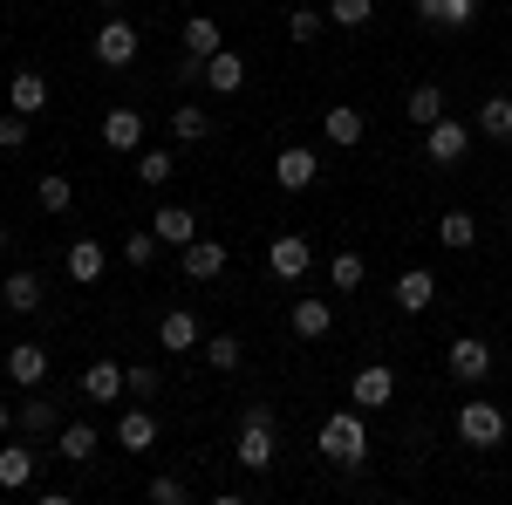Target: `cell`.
Wrapping results in <instances>:
<instances>
[{
    "instance_id": "cell-30",
    "label": "cell",
    "mask_w": 512,
    "mask_h": 505,
    "mask_svg": "<svg viewBox=\"0 0 512 505\" xmlns=\"http://www.w3.org/2000/svg\"><path fill=\"white\" fill-rule=\"evenodd\" d=\"M478 130H485L492 144H512V96H485V103H478Z\"/></svg>"
},
{
    "instance_id": "cell-42",
    "label": "cell",
    "mask_w": 512,
    "mask_h": 505,
    "mask_svg": "<svg viewBox=\"0 0 512 505\" xmlns=\"http://www.w3.org/2000/svg\"><path fill=\"white\" fill-rule=\"evenodd\" d=\"M151 505H185V478H151Z\"/></svg>"
},
{
    "instance_id": "cell-33",
    "label": "cell",
    "mask_w": 512,
    "mask_h": 505,
    "mask_svg": "<svg viewBox=\"0 0 512 505\" xmlns=\"http://www.w3.org/2000/svg\"><path fill=\"white\" fill-rule=\"evenodd\" d=\"M205 362H212L219 376H233L239 362H246V349H239V335H205Z\"/></svg>"
},
{
    "instance_id": "cell-22",
    "label": "cell",
    "mask_w": 512,
    "mask_h": 505,
    "mask_svg": "<svg viewBox=\"0 0 512 505\" xmlns=\"http://www.w3.org/2000/svg\"><path fill=\"white\" fill-rule=\"evenodd\" d=\"M226 273V246L219 239H192L185 246V280H219Z\"/></svg>"
},
{
    "instance_id": "cell-40",
    "label": "cell",
    "mask_w": 512,
    "mask_h": 505,
    "mask_svg": "<svg viewBox=\"0 0 512 505\" xmlns=\"http://www.w3.org/2000/svg\"><path fill=\"white\" fill-rule=\"evenodd\" d=\"M321 28H328V14H321V7H294V14H287V35H294V41H315Z\"/></svg>"
},
{
    "instance_id": "cell-31",
    "label": "cell",
    "mask_w": 512,
    "mask_h": 505,
    "mask_svg": "<svg viewBox=\"0 0 512 505\" xmlns=\"http://www.w3.org/2000/svg\"><path fill=\"white\" fill-rule=\"evenodd\" d=\"M437 239H444L451 253H465V246H478V219L472 212H444V219H437Z\"/></svg>"
},
{
    "instance_id": "cell-25",
    "label": "cell",
    "mask_w": 512,
    "mask_h": 505,
    "mask_svg": "<svg viewBox=\"0 0 512 505\" xmlns=\"http://www.w3.org/2000/svg\"><path fill=\"white\" fill-rule=\"evenodd\" d=\"M403 117L417 123V130H431V123L444 117V89H437V82H417V89L403 96Z\"/></svg>"
},
{
    "instance_id": "cell-13",
    "label": "cell",
    "mask_w": 512,
    "mask_h": 505,
    "mask_svg": "<svg viewBox=\"0 0 512 505\" xmlns=\"http://www.w3.org/2000/svg\"><path fill=\"white\" fill-rule=\"evenodd\" d=\"M431 301H437V273H431V267L396 273V308H403V314H424Z\"/></svg>"
},
{
    "instance_id": "cell-46",
    "label": "cell",
    "mask_w": 512,
    "mask_h": 505,
    "mask_svg": "<svg viewBox=\"0 0 512 505\" xmlns=\"http://www.w3.org/2000/svg\"><path fill=\"white\" fill-rule=\"evenodd\" d=\"M0 246H7V226H0Z\"/></svg>"
},
{
    "instance_id": "cell-14",
    "label": "cell",
    "mask_w": 512,
    "mask_h": 505,
    "mask_svg": "<svg viewBox=\"0 0 512 505\" xmlns=\"http://www.w3.org/2000/svg\"><path fill=\"white\" fill-rule=\"evenodd\" d=\"M198 76H205V89H212V96H239V82H246V62H239L233 48H219V55H205V69H198Z\"/></svg>"
},
{
    "instance_id": "cell-45",
    "label": "cell",
    "mask_w": 512,
    "mask_h": 505,
    "mask_svg": "<svg viewBox=\"0 0 512 505\" xmlns=\"http://www.w3.org/2000/svg\"><path fill=\"white\" fill-rule=\"evenodd\" d=\"M506 226H512V198H506Z\"/></svg>"
},
{
    "instance_id": "cell-6",
    "label": "cell",
    "mask_w": 512,
    "mask_h": 505,
    "mask_svg": "<svg viewBox=\"0 0 512 505\" xmlns=\"http://www.w3.org/2000/svg\"><path fill=\"white\" fill-rule=\"evenodd\" d=\"M444 369H451L458 383H485V376H492V342H478V335H458V342L444 349Z\"/></svg>"
},
{
    "instance_id": "cell-1",
    "label": "cell",
    "mask_w": 512,
    "mask_h": 505,
    "mask_svg": "<svg viewBox=\"0 0 512 505\" xmlns=\"http://www.w3.org/2000/svg\"><path fill=\"white\" fill-rule=\"evenodd\" d=\"M321 458H328V465H342V471H355L362 465V458H369V424H362V410H335V417H328V424H321Z\"/></svg>"
},
{
    "instance_id": "cell-10",
    "label": "cell",
    "mask_w": 512,
    "mask_h": 505,
    "mask_svg": "<svg viewBox=\"0 0 512 505\" xmlns=\"http://www.w3.org/2000/svg\"><path fill=\"white\" fill-rule=\"evenodd\" d=\"M7 110L41 117V110H48V76H41V69H14V76H7Z\"/></svg>"
},
{
    "instance_id": "cell-26",
    "label": "cell",
    "mask_w": 512,
    "mask_h": 505,
    "mask_svg": "<svg viewBox=\"0 0 512 505\" xmlns=\"http://www.w3.org/2000/svg\"><path fill=\"white\" fill-rule=\"evenodd\" d=\"M82 396H89V403H117L123 396V369L117 362H89V369H82Z\"/></svg>"
},
{
    "instance_id": "cell-16",
    "label": "cell",
    "mask_w": 512,
    "mask_h": 505,
    "mask_svg": "<svg viewBox=\"0 0 512 505\" xmlns=\"http://www.w3.org/2000/svg\"><path fill=\"white\" fill-rule=\"evenodd\" d=\"M151 233H158L164 246H178V253H185V246L198 239V219H192V205H158V219H151Z\"/></svg>"
},
{
    "instance_id": "cell-18",
    "label": "cell",
    "mask_w": 512,
    "mask_h": 505,
    "mask_svg": "<svg viewBox=\"0 0 512 505\" xmlns=\"http://www.w3.org/2000/svg\"><path fill=\"white\" fill-rule=\"evenodd\" d=\"M417 21H431V28H472L478 0H417Z\"/></svg>"
},
{
    "instance_id": "cell-44",
    "label": "cell",
    "mask_w": 512,
    "mask_h": 505,
    "mask_svg": "<svg viewBox=\"0 0 512 505\" xmlns=\"http://www.w3.org/2000/svg\"><path fill=\"white\" fill-rule=\"evenodd\" d=\"M96 7H123V0H96Z\"/></svg>"
},
{
    "instance_id": "cell-20",
    "label": "cell",
    "mask_w": 512,
    "mask_h": 505,
    "mask_svg": "<svg viewBox=\"0 0 512 505\" xmlns=\"http://www.w3.org/2000/svg\"><path fill=\"white\" fill-rule=\"evenodd\" d=\"M219 48H226V41H219V21H212V14H192V21H185V62L205 69V55H219Z\"/></svg>"
},
{
    "instance_id": "cell-8",
    "label": "cell",
    "mask_w": 512,
    "mask_h": 505,
    "mask_svg": "<svg viewBox=\"0 0 512 505\" xmlns=\"http://www.w3.org/2000/svg\"><path fill=\"white\" fill-rule=\"evenodd\" d=\"M274 178L287 185V192H308V185L321 178V157L308 151V144H287V151L274 157Z\"/></svg>"
},
{
    "instance_id": "cell-5",
    "label": "cell",
    "mask_w": 512,
    "mask_h": 505,
    "mask_svg": "<svg viewBox=\"0 0 512 505\" xmlns=\"http://www.w3.org/2000/svg\"><path fill=\"white\" fill-rule=\"evenodd\" d=\"M137 48H144V35H137L130 21H103V28H96V62H103V69H130Z\"/></svg>"
},
{
    "instance_id": "cell-19",
    "label": "cell",
    "mask_w": 512,
    "mask_h": 505,
    "mask_svg": "<svg viewBox=\"0 0 512 505\" xmlns=\"http://www.w3.org/2000/svg\"><path fill=\"white\" fill-rule=\"evenodd\" d=\"M117 444L130 451V458L151 451V444H158V417H151V410H123V417H117Z\"/></svg>"
},
{
    "instance_id": "cell-35",
    "label": "cell",
    "mask_w": 512,
    "mask_h": 505,
    "mask_svg": "<svg viewBox=\"0 0 512 505\" xmlns=\"http://www.w3.org/2000/svg\"><path fill=\"white\" fill-rule=\"evenodd\" d=\"M35 198H41V212H69V205H76V185H69L62 171H48L35 185Z\"/></svg>"
},
{
    "instance_id": "cell-32",
    "label": "cell",
    "mask_w": 512,
    "mask_h": 505,
    "mask_svg": "<svg viewBox=\"0 0 512 505\" xmlns=\"http://www.w3.org/2000/svg\"><path fill=\"white\" fill-rule=\"evenodd\" d=\"M171 137H178V144H198V137H212V117H205L198 103H178V110H171Z\"/></svg>"
},
{
    "instance_id": "cell-37",
    "label": "cell",
    "mask_w": 512,
    "mask_h": 505,
    "mask_svg": "<svg viewBox=\"0 0 512 505\" xmlns=\"http://www.w3.org/2000/svg\"><path fill=\"white\" fill-rule=\"evenodd\" d=\"M171 171H178V157H171V151H144V157H137V178H144V185H171Z\"/></svg>"
},
{
    "instance_id": "cell-38",
    "label": "cell",
    "mask_w": 512,
    "mask_h": 505,
    "mask_svg": "<svg viewBox=\"0 0 512 505\" xmlns=\"http://www.w3.org/2000/svg\"><path fill=\"white\" fill-rule=\"evenodd\" d=\"M28 123H35V117H21V110H7V117H0V151H28V137H35Z\"/></svg>"
},
{
    "instance_id": "cell-11",
    "label": "cell",
    "mask_w": 512,
    "mask_h": 505,
    "mask_svg": "<svg viewBox=\"0 0 512 505\" xmlns=\"http://www.w3.org/2000/svg\"><path fill=\"white\" fill-rule=\"evenodd\" d=\"M62 267H69L76 287H96L103 267H110V253H103V239H69V260H62Z\"/></svg>"
},
{
    "instance_id": "cell-36",
    "label": "cell",
    "mask_w": 512,
    "mask_h": 505,
    "mask_svg": "<svg viewBox=\"0 0 512 505\" xmlns=\"http://www.w3.org/2000/svg\"><path fill=\"white\" fill-rule=\"evenodd\" d=\"M369 14H376V0H328V21L335 28H369Z\"/></svg>"
},
{
    "instance_id": "cell-41",
    "label": "cell",
    "mask_w": 512,
    "mask_h": 505,
    "mask_svg": "<svg viewBox=\"0 0 512 505\" xmlns=\"http://www.w3.org/2000/svg\"><path fill=\"white\" fill-rule=\"evenodd\" d=\"M158 246H164L158 233H130V239H123V260H130V267H151V260H158Z\"/></svg>"
},
{
    "instance_id": "cell-7",
    "label": "cell",
    "mask_w": 512,
    "mask_h": 505,
    "mask_svg": "<svg viewBox=\"0 0 512 505\" xmlns=\"http://www.w3.org/2000/svg\"><path fill=\"white\" fill-rule=\"evenodd\" d=\"M267 267H274V280H301V273L315 267V246L301 233H280L274 246H267Z\"/></svg>"
},
{
    "instance_id": "cell-21",
    "label": "cell",
    "mask_w": 512,
    "mask_h": 505,
    "mask_svg": "<svg viewBox=\"0 0 512 505\" xmlns=\"http://www.w3.org/2000/svg\"><path fill=\"white\" fill-rule=\"evenodd\" d=\"M362 130H369V123H362V110H349V103H335V110L321 117V137H328V144H342V151L362 144Z\"/></svg>"
},
{
    "instance_id": "cell-24",
    "label": "cell",
    "mask_w": 512,
    "mask_h": 505,
    "mask_svg": "<svg viewBox=\"0 0 512 505\" xmlns=\"http://www.w3.org/2000/svg\"><path fill=\"white\" fill-rule=\"evenodd\" d=\"M0 301H7L14 314H35L41 308V273H28V267L7 273V280H0Z\"/></svg>"
},
{
    "instance_id": "cell-2",
    "label": "cell",
    "mask_w": 512,
    "mask_h": 505,
    "mask_svg": "<svg viewBox=\"0 0 512 505\" xmlns=\"http://www.w3.org/2000/svg\"><path fill=\"white\" fill-rule=\"evenodd\" d=\"M233 458H239V471H267L280 458L274 451V403H246V410H239Z\"/></svg>"
},
{
    "instance_id": "cell-27",
    "label": "cell",
    "mask_w": 512,
    "mask_h": 505,
    "mask_svg": "<svg viewBox=\"0 0 512 505\" xmlns=\"http://www.w3.org/2000/svg\"><path fill=\"white\" fill-rule=\"evenodd\" d=\"M103 144H110V151H137V144H144V117H137V110H110V117H103Z\"/></svg>"
},
{
    "instance_id": "cell-23",
    "label": "cell",
    "mask_w": 512,
    "mask_h": 505,
    "mask_svg": "<svg viewBox=\"0 0 512 505\" xmlns=\"http://www.w3.org/2000/svg\"><path fill=\"white\" fill-rule=\"evenodd\" d=\"M7 376H14L21 389H35L41 376H48V349H41V342H21V349H7Z\"/></svg>"
},
{
    "instance_id": "cell-12",
    "label": "cell",
    "mask_w": 512,
    "mask_h": 505,
    "mask_svg": "<svg viewBox=\"0 0 512 505\" xmlns=\"http://www.w3.org/2000/svg\"><path fill=\"white\" fill-rule=\"evenodd\" d=\"M158 342H164L171 355H185V349H205V328H198L192 308H171V314L158 321Z\"/></svg>"
},
{
    "instance_id": "cell-3",
    "label": "cell",
    "mask_w": 512,
    "mask_h": 505,
    "mask_svg": "<svg viewBox=\"0 0 512 505\" xmlns=\"http://www.w3.org/2000/svg\"><path fill=\"white\" fill-rule=\"evenodd\" d=\"M458 437H465L472 451L506 444V410H499V403H458Z\"/></svg>"
},
{
    "instance_id": "cell-4",
    "label": "cell",
    "mask_w": 512,
    "mask_h": 505,
    "mask_svg": "<svg viewBox=\"0 0 512 505\" xmlns=\"http://www.w3.org/2000/svg\"><path fill=\"white\" fill-rule=\"evenodd\" d=\"M465 151H472V130H465L458 117H437L431 130H424V157L444 164V171H451V164H465Z\"/></svg>"
},
{
    "instance_id": "cell-9",
    "label": "cell",
    "mask_w": 512,
    "mask_h": 505,
    "mask_svg": "<svg viewBox=\"0 0 512 505\" xmlns=\"http://www.w3.org/2000/svg\"><path fill=\"white\" fill-rule=\"evenodd\" d=\"M396 396V376L383 369V362H369V369H355V383H349V403L355 410H383Z\"/></svg>"
},
{
    "instance_id": "cell-28",
    "label": "cell",
    "mask_w": 512,
    "mask_h": 505,
    "mask_svg": "<svg viewBox=\"0 0 512 505\" xmlns=\"http://www.w3.org/2000/svg\"><path fill=\"white\" fill-rule=\"evenodd\" d=\"M55 458H69V465L96 458V424H62L55 430Z\"/></svg>"
},
{
    "instance_id": "cell-43",
    "label": "cell",
    "mask_w": 512,
    "mask_h": 505,
    "mask_svg": "<svg viewBox=\"0 0 512 505\" xmlns=\"http://www.w3.org/2000/svg\"><path fill=\"white\" fill-rule=\"evenodd\" d=\"M7 430H14V410H7V403H0V437H7Z\"/></svg>"
},
{
    "instance_id": "cell-39",
    "label": "cell",
    "mask_w": 512,
    "mask_h": 505,
    "mask_svg": "<svg viewBox=\"0 0 512 505\" xmlns=\"http://www.w3.org/2000/svg\"><path fill=\"white\" fill-rule=\"evenodd\" d=\"M158 369H151V362H130V369H123V396H158Z\"/></svg>"
},
{
    "instance_id": "cell-17",
    "label": "cell",
    "mask_w": 512,
    "mask_h": 505,
    "mask_svg": "<svg viewBox=\"0 0 512 505\" xmlns=\"http://www.w3.org/2000/svg\"><path fill=\"white\" fill-rule=\"evenodd\" d=\"M328 328H335V308H328L321 294H301V301H294V335H301V342H321Z\"/></svg>"
},
{
    "instance_id": "cell-15",
    "label": "cell",
    "mask_w": 512,
    "mask_h": 505,
    "mask_svg": "<svg viewBox=\"0 0 512 505\" xmlns=\"http://www.w3.org/2000/svg\"><path fill=\"white\" fill-rule=\"evenodd\" d=\"M35 451L14 437V444H0V492H21V485H35Z\"/></svg>"
},
{
    "instance_id": "cell-34",
    "label": "cell",
    "mask_w": 512,
    "mask_h": 505,
    "mask_svg": "<svg viewBox=\"0 0 512 505\" xmlns=\"http://www.w3.org/2000/svg\"><path fill=\"white\" fill-rule=\"evenodd\" d=\"M328 280H335V287H342V294H355V287H362V280H369V267H362V253H349V246H342V253H335V260H328Z\"/></svg>"
},
{
    "instance_id": "cell-29",
    "label": "cell",
    "mask_w": 512,
    "mask_h": 505,
    "mask_svg": "<svg viewBox=\"0 0 512 505\" xmlns=\"http://www.w3.org/2000/svg\"><path fill=\"white\" fill-rule=\"evenodd\" d=\"M14 424L28 430V437H55V430H62V410H55V403H48V396H28V403H21V417H14Z\"/></svg>"
}]
</instances>
